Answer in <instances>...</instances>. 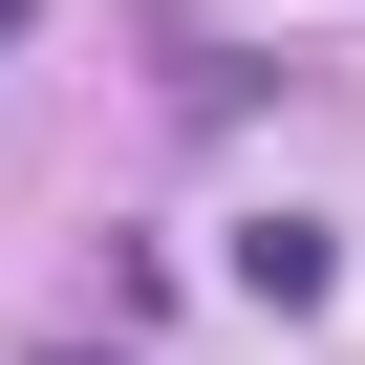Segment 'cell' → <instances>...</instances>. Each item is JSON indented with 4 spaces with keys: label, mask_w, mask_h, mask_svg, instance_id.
I'll return each mask as SVG.
<instances>
[{
    "label": "cell",
    "mask_w": 365,
    "mask_h": 365,
    "mask_svg": "<svg viewBox=\"0 0 365 365\" xmlns=\"http://www.w3.org/2000/svg\"><path fill=\"white\" fill-rule=\"evenodd\" d=\"M322 279H344V237H322V215H237V301H279V322H301Z\"/></svg>",
    "instance_id": "1"
},
{
    "label": "cell",
    "mask_w": 365,
    "mask_h": 365,
    "mask_svg": "<svg viewBox=\"0 0 365 365\" xmlns=\"http://www.w3.org/2000/svg\"><path fill=\"white\" fill-rule=\"evenodd\" d=\"M22 22H43V0H0V43H22Z\"/></svg>",
    "instance_id": "2"
},
{
    "label": "cell",
    "mask_w": 365,
    "mask_h": 365,
    "mask_svg": "<svg viewBox=\"0 0 365 365\" xmlns=\"http://www.w3.org/2000/svg\"><path fill=\"white\" fill-rule=\"evenodd\" d=\"M65 365H108V344H65Z\"/></svg>",
    "instance_id": "3"
}]
</instances>
